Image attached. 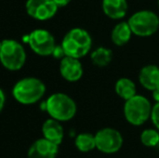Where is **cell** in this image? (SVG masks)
Returning <instances> with one entry per match:
<instances>
[{"label": "cell", "instance_id": "6da1fadb", "mask_svg": "<svg viewBox=\"0 0 159 158\" xmlns=\"http://www.w3.org/2000/svg\"><path fill=\"white\" fill-rule=\"evenodd\" d=\"M62 47L67 56L81 59L91 50L92 38L86 29L73 28L64 36Z\"/></svg>", "mask_w": 159, "mask_h": 158}, {"label": "cell", "instance_id": "7a4b0ae2", "mask_svg": "<svg viewBox=\"0 0 159 158\" xmlns=\"http://www.w3.org/2000/svg\"><path fill=\"white\" fill-rule=\"evenodd\" d=\"M46 92V86L38 78L28 77L21 79L13 87L12 94L17 102L22 104H33L38 102Z\"/></svg>", "mask_w": 159, "mask_h": 158}, {"label": "cell", "instance_id": "3957f363", "mask_svg": "<svg viewBox=\"0 0 159 158\" xmlns=\"http://www.w3.org/2000/svg\"><path fill=\"white\" fill-rule=\"evenodd\" d=\"M46 111L51 118L59 121H68L76 115L77 105L69 95L65 93H54L46 101Z\"/></svg>", "mask_w": 159, "mask_h": 158}, {"label": "cell", "instance_id": "277c9868", "mask_svg": "<svg viewBox=\"0 0 159 158\" xmlns=\"http://www.w3.org/2000/svg\"><path fill=\"white\" fill-rule=\"evenodd\" d=\"M151 102L147 97L135 94L131 99L125 101L124 114L127 121L132 126H141L145 124L152 115Z\"/></svg>", "mask_w": 159, "mask_h": 158}, {"label": "cell", "instance_id": "5b68a950", "mask_svg": "<svg viewBox=\"0 0 159 158\" xmlns=\"http://www.w3.org/2000/svg\"><path fill=\"white\" fill-rule=\"evenodd\" d=\"M26 61V52L20 42L12 39L2 41L0 50V62L9 70H19Z\"/></svg>", "mask_w": 159, "mask_h": 158}, {"label": "cell", "instance_id": "8992f818", "mask_svg": "<svg viewBox=\"0 0 159 158\" xmlns=\"http://www.w3.org/2000/svg\"><path fill=\"white\" fill-rule=\"evenodd\" d=\"M133 35L139 37H149L159 28V17L155 12L141 10L132 14L128 21Z\"/></svg>", "mask_w": 159, "mask_h": 158}, {"label": "cell", "instance_id": "52a82bcc", "mask_svg": "<svg viewBox=\"0 0 159 158\" xmlns=\"http://www.w3.org/2000/svg\"><path fill=\"white\" fill-rule=\"evenodd\" d=\"M96 148L104 154H115L124 144L121 133L114 128H103L95 133Z\"/></svg>", "mask_w": 159, "mask_h": 158}, {"label": "cell", "instance_id": "ba28073f", "mask_svg": "<svg viewBox=\"0 0 159 158\" xmlns=\"http://www.w3.org/2000/svg\"><path fill=\"white\" fill-rule=\"evenodd\" d=\"M25 40L34 52L42 56L52 55L57 47L53 35L46 29H35L25 37Z\"/></svg>", "mask_w": 159, "mask_h": 158}, {"label": "cell", "instance_id": "9c48e42d", "mask_svg": "<svg viewBox=\"0 0 159 158\" xmlns=\"http://www.w3.org/2000/svg\"><path fill=\"white\" fill-rule=\"evenodd\" d=\"M59 7L54 0H27L26 11L30 17L38 21H47L57 14Z\"/></svg>", "mask_w": 159, "mask_h": 158}, {"label": "cell", "instance_id": "30bf717a", "mask_svg": "<svg viewBox=\"0 0 159 158\" xmlns=\"http://www.w3.org/2000/svg\"><path fill=\"white\" fill-rule=\"evenodd\" d=\"M60 73L62 77L67 81L75 82L78 81L82 77L84 68L80 63L79 59H75L71 56H65L61 60L60 63Z\"/></svg>", "mask_w": 159, "mask_h": 158}, {"label": "cell", "instance_id": "8fae6325", "mask_svg": "<svg viewBox=\"0 0 159 158\" xmlns=\"http://www.w3.org/2000/svg\"><path fill=\"white\" fill-rule=\"evenodd\" d=\"M59 153V145L49 140L39 139L30 146L27 158H55Z\"/></svg>", "mask_w": 159, "mask_h": 158}, {"label": "cell", "instance_id": "7c38bea8", "mask_svg": "<svg viewBox=\"0 0 159 158\" xmlns=\"http://www.w3.org/2000/svg\"><path fill=\"white\" fill-rule=\"evenodd\" d=\"M139 81L147 90L154 91L159 88V67L149 64L140 70Z\"/></svg>", "mask_w": 159, "mask_h": 158}, {"label": "cell", "instance_id": "4fadbf2b", "mask_svg": "<svg viewBox=\"0 0 159 158\" xmlns=\"http://www.w3.org/2000/svg\"><path fill=\"white\" fill-rule=\"evenodd\" d=\"M103 12L111 20H120L126 16L128 12L127 0H103Z\"/></svg>", "mask_w": 159, "mask_h": 158}, {"label": "cell", "instance_id": "5bb4252c", "mask_svg": "<svg viewBox=\"0 0 159 158\" xmlns=\"http://www.w3.org/2000/svg\"><path fill=\"white\" fill-rule=\"evenodd\" d=\"M41 130L44 139L49 140V141L53 142L57 145H60L63 141L64 129L59 120H55L53 118L46 120L44 124H42Z\"/></svg>", "mask_w": 159, "mask_h": 158}, {"label": "cell", "instance_id": "9a60e30c", "mask_svg": "<svg viewBox=\"0 0 159 158\" xmlns=\"http://www.w3.org/2000/svg\"><path fill=\"white\" fill-rule=\"evenodd\" d=\"M132 30L128 22H120L113 28L111 34V39L114 44L118 47L125 46L130 41L132 36Z\"/></svg>", "mask_w": 159, "mask_h": 158}, {"label": "cell", "instance_id": "2e32d148", "mask_svg": "<svg viewBox=\"0 0 159 158\" xmlns=\"http://www.w3.org/2000/svg\"><path fill=\"white\" fill-rule=\"evenodd\" d=\"M115 91L118 94V97L127 101L136 94V87L131 79L127 78V77H122L116 81Z\"/></svg>", "mask_w": 159, "mask_h": 158}, {"label": "cell", "instance_id": "e0dca14e", "mask_svg": "<svg viewBox=\"0 0 159 158\" xmlns=\"http://www.w3.org/2000/svg\"><path fill=\"white\" fill-rule=\"evenodd\" d=\"M111 60H113V52L111 49L104 48V47H100L91 53V61L98 67L107 66L111 62Z\"/></svg>", "mask_w": 159, "mask_h": 158}, {"label": "cell", "instance_id": "ac0fdd59", "mask_svg": "<svg viewBox=\"0 0 159 158\" xmlns=\"http://www.w3.org/2000/svg\"><path fill=\"white\" fill-rule=\"evenodd\" d=\"M75 145L78 151L82 153H88L96 148L95 135L91 133H80L76 137Z\"/></svg>", "mask_w": 159, "mask_h": 158}, {"label": "cell", "instance_id": "d6986e66", "mask_svg": "<svg viewBox=\"0 0 159 158\" xmlns=\"http://www.w3.org/2000/svg\"><path fill=\"white\" fill-rule=\"evenodd\" d=\"M141 142L147 147H155L159 144V130L145 129L141 133Z\"/></svg>", "mask_w": 159, "mask_h": 158}, {"label": "cell", "instance_id": "ffe728a7", "mask_svg": "<svg viewBox=\"0 0 159 158\" xmlns=\"http://www.w3.org/2000/svg\"><path fill=\"white\" fill-rule=\"evenodd\" d=\"M151 120L154 124L155 128L159 130V102L153 106V110H152V115H151Z\"/></svg>", "mask_w": 159, "mask_h": 158}, {"label": "cell", "instance_id": "44dd1931", "mask_svg": "<svg viewBox=\"0 0 159 158\" xmlns=\"http://www.w3.org/2000/svg\"><path fill=\"white\" fill-rule=\"evenodd\" d=\"M52 55L55 57V59H63V57L66 56V54H65V51H64V49H63V47H62V44L61 46H57L54 48V50H53V53H52Z\"/></svg>", "mask_w": 159, "mask_h": 158}, {"label": "cell", "instance_id": "7402d4cb", "mask_svg": "<svg viewBox=\"0 0 159 158\" xmlns=\"http://www.w3.org/2000/svg\"><path fill=\"white\" fill-rule=\"evenodd\" d=\"M4 103H6V97H4L3 91L0 89V112H1L2 108H3Z\"/></svg>", "mask_w": 159, "mask_h": 158}, {"label": "cell", "instance_id": "603a6c76", "mask_svg": "<svg viewBox=\"0 0 159 158\" xmlns=\"http://www.w3.org/2000/svg\"><path fill=\"white\" fill-rule=\"evenodd\" d=\"M70 1H71V0H54V2L57 3V6L59 7V8L67 6V4H68Z\"/></svg>", "mask_w": 159, "mask_h": 158}, {"label": "cell", "instance_id": "cb8c5ba5", "mask_svg": "<svg viewBox=\"0 0 159 158\" xmlns=\"http://www.w3.org/2000/svg\"><path fill=\"white\" fill-rule=\"evenodd\" d=\"M152 92H153V99L155 100V102L157 103V102H159V88L152 91Z\"/></svg>", "mask_w": 159, "mask_h": 158}, {"label": "cell", "instance_id": "d4e9b609", "mask_svg": "<svg viewBox=\"0 0 159 158\" xmlns=\"http://www.w3.org/2000/svg\"><path fill=\"white\" fill-rule=\"evenodd\" d=\"M1 44H2V41H0V50H1Z\"/></svg>", "mask_w": 159, "mask_h": 158}, {"label": "cell", "instance_id": "484cf974", "mask_svg": "<svg viewBox=\"0 0 159 158\" xmlns=\"http://www.w3.org/2000/svg\"><path fill=\"white\" fill-rule=\"evenodd\" d=\"M158 8H159V0H158Z\"/></svg>", "mask_w": 159, "mask_h": 158}]
</instances>
